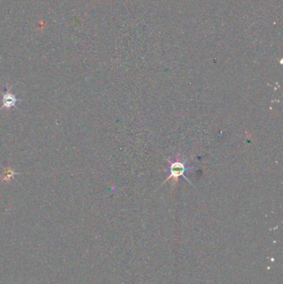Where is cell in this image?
I'll return each mask as SVG.
<instances>
[{
  "instance_id": "obj_1",
  "label": "cell",
  "mask_w": 283,
  "mask_h": 284,
  "mask_svg": "<svg viewBox=\"0 0 283 284\" xmlns=\"http://www.w3.org/2000/svg\"><path fill=\"white\" fill-rule=\"evenodd\" d=\"M170 175L168 178V180L170 178H174L177 180L180 176H182L185 171V167L184 164L180 161H175L170 165Z\"/></svg>"
},
{
  "instance_id": "obj_2",
  "label": "cell",
  "mask_w": 283,
  "mask_h": 284,
  "mask_svg": "<svg viewBox=\"0 0 283 284\" xmlns=\"http://www.w3.org/2000/svg\"><path fill=\"white\" fill-rule=\"evenodd\" d=\"M2 102H3V107L2 108H7V109H10L12 107H16V105L18 103V100L17 97L11 93L10 90H8L4 95H3V98H2Z\"/></svg>"
},
{
  "instance_id": "obj_3",
  "label": "cell",
  "mask_w": 283,
  "mask_h": 284,
  "mask_svg": "<svg viewBox=\"0 0 283 284\" xmlns=\"http://www.w3.org/2000/svg\"><path fill=\"white\" fill-rule=\"evenodd\" d=\"M18 173L13 171L10 168H6L3 173L1 175L0 180L2 181H10L16 175H18Z\"/></svg>"
}]
</instances>
